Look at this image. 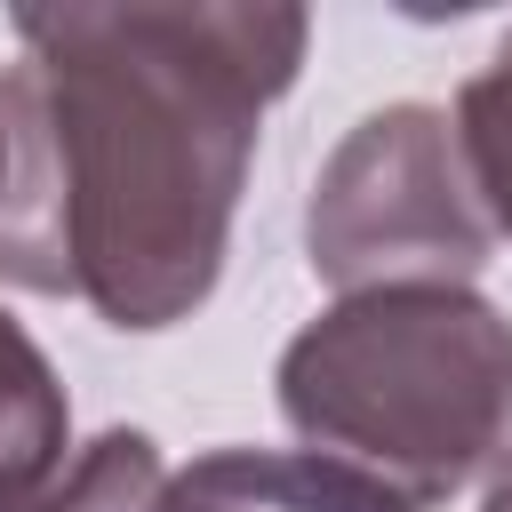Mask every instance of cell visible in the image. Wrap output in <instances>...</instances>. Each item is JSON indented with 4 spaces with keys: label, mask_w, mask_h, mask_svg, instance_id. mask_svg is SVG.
I'll return each instance as SVG.
<instances>
[{
    "label": "cell",
    "mask_w": 512,
    "mask_h": 512,
    "mask_svg": "<svg viewBox=\"0 0 512 512\" xmlns=\"http://www.w3.org/2000/svg\"><path fill=\"white\" fill-rule=\"evenodd\" d=\"M0 72V280L72 296L112 328H176L208 304L264 104L312 48L304 8L128 0L16 8Z\"/></svg>",
    "instance_id": "obj_1"
},
{
    "label": "cell",
    "mask_w": 512,
    "mask_h": 512,
    "mask_svg": "<svg viewBox=\"0 0 512 512\" xmlns=\"http://www.w3.org/2000/svg\"><path fill=\"white\" fill-rule=\"evenodd\" d=\"M272 384L312 456L448 504L512 440V320L480 288H360L288 336Z\"/></svg>",
    "instance_id": "obj_2"
},
{
    "label": "cell",
    "mask_w": 512,
    "mask_h": 512,
    "mask_svg": "<svg viewBox=\"0 0 512 512\" xmlns=\"http://www.w3.org/2000/svg\"><path fill=\"white\" fill-rule=\"evenodd\" d=\"M488 216L472 200L456 128L440 104L368 112L304 200V256L336 296L360 288H472L488 264Z\"/></svg>",
    "instance_id": "obj_3"
},
{
    "label": "cell",
    "mask_w": 512,
    "mask_h": 512,
    "mask_svg": "<svg viewBox=\"0 0 512 512\" xmlns=\"http://www.w3.org/2000/svg\"><path fill=\"white\" fill-rule=\"evenodd\" d=\"M160 512H416L384 480L312 448H208L168 480Z\"/></svg>",
    "instance_id": "obj_4"
},
{
    "label": "cell",
    "mask_w": 512,
    "mask_h": 512,
    "mask_svg": "<svg viewBox=\"0 0 512 512\" xmlns=\"http://www.w3.org/2000/svg\"><path fill=\"white\" fill-rule=\"evenodd\" d=\"M72 448V408L48 368V352L24 336V320L0 312V512L32 504Z\"/></svg>",
    "instance_id": "obj_5"
},
{
    "label": "cell",
    "mask_w": 512,
    "mask_h": 512,
    "mask_svg": "<svg viewBox=\"0 0 512 512\" xmlns=\"http://www.w3.org/2000/svg\"><path fill=\"white\" fill-rule=\"evenodd\" d=\"M168 480H176V472L160 464L152 432L112 424V432H96L88 448H72L64 472H56L32 504H16V512H160Z\"/></svg>",
    "instance_id": "obj_6"
},
{
    "label": "cell",
    "mask_w": 512,
    "mask_h": 512,
    "mask_svg": "<svg viewBox=\"0 0 512 512\" xmlns=\"http://www.w3.org/2000/svg\"><path fill=\"white\" fill-rule=\"evenodd\" d=\"M448 128H456V152H464V176H472V200H480L488 232L512 240V24L488 48V64L456 88Z\"/></svg>",
    "instance_id": "obj_7"
},
{
    "label": "cell",
    "mask_w": 512,
    "mask_h": 512,
    "mask_svg": "<svg viewBox=\"0 0 512 512\" xmlns=\"http://www.w3.org/2000/svg\"><path fill=\"white\" fill-rule=\"evenodd\" d=\"M480 512H512V448L496 456V472H488V496H480Z\"/></svg>",
    "instance_id": "obj_8"
},
{
    "label": "cell",
    "mask_w": 512,
    "mask_h": 512,
    "mask_svg": "<svg viewBox=\"0 0 512 512\" xmlns=\"http://www.w3.org/2000/svg\"><path fill=\"white\" fill-rule=\"evenodd\" d=\"M0 176H8V136H0Z\"/></svg>",
    "instance_id": "obj_9"
}]
</instances>
